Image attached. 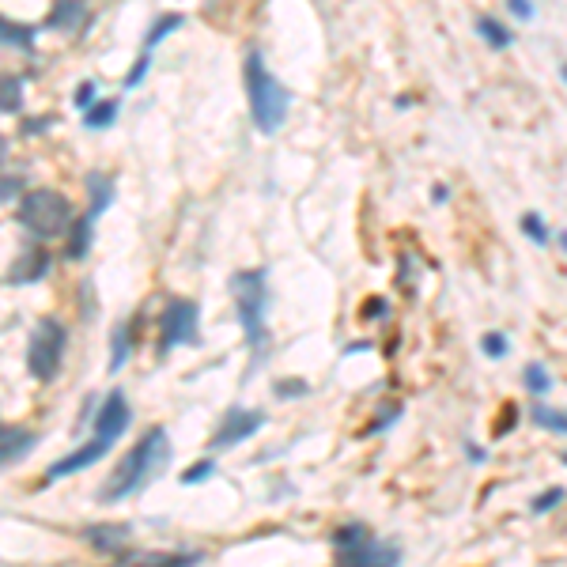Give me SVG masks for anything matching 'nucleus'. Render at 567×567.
I'll return each instance as SVG.
<instances>
[{
    "label": "nucleus",
    "mask_w": 567,
    "mask_h": 567,
    "mask_svg": "<svg viewBox=\"0 0 567 567\" xmlns=\"http://www.w3.org/2000/svg\"><path fill=\"white\" fill-rule=\"evenodd\" d=\"M167 465H171V435H167V428L155 424V428L140 435L137 447L118 462V469L110 473V481L103 484L99 499L103 503H118L125 496H137L140 488H148Z\"/></svg>",
    "instance_id": "1"
},
{
    "label": "nucleus",
    "mask_w": 567,
    "mask_h": 567,
    "mask_svg": "<svg viewBox=\"0 0 567 567\" xmlns=\"http://www.w3.org/2000/svg\"><path fill=\"white\" fill-rule=\"evenodd\" d=\"M242 76H246V99H250V118H254V125H258L261 133H276V129L284 125V118H288V106H292L288 87L265 69L258 50L246 53Z\"/></svg>",
    "instance_id": "2"
},
{
    "label": "nucleus",
    "mask_w": 567,
    "mask_h": 567,
    "mask_svg": "<svg viewBox=\"0 0 567 567\" xmlns=\"http://www.w3.org/2000/svg\"><path fill=\"white\" fill-rule=\"evenodd\" d=\"M16 224L35 239H61L72 231V205L57 189H35L16 208Z\"/></svg>",
    "instance_id": "3"
},
{
    "label": "nucleus",
    "mask_w": 567,
    "mask_h": 567,
    "mask_svg": "<svg viewBox=\"0 0 567 567\" xmlns=\"http://www.w3.org/2000/svg\"><path fill=\"white\" fill-rule=\"evenodd\" d=\"M231 295H235V310H239V326L246 333V344L254 348V356L265 352V310H269V292H265V273L261 269H246V273L231 276Z\"/></svg>",
    "instance_id": "4"
},
{
    "label": "nucleus",
    "mask_w": 567,
    "mask_h": 567,
    "mask_svg": "<svg viewBox=\"0 0 567 567\" xmlns=\"http://www.w3.org/2000/svg\"><path fill=\"white\" fill-rule=\"evenodd\" d=\"M65 348H69V329L61 326L57 318L38 322V329L27 341V371H31V378L50 382L65 363Z\"/></svg>",
    "instance_id": "5"
},
{
    "label": "nucleus",
    "mask_w": 567,
    "mask_h": 567,
    "mask_svg": "<svg viewBox=\"0 0 567 567\" xmlns=\"http://www.w3.org/2000/svg\"><path fill=\"white\" fill-rule=\"evenodd\" d=\"M197 322H201V307L189 299H174L159 322V352L167 356L178 344H197Z\"/></svg>",
    "instance_id": "6"
},
{
    "label": "nucleus",
    "mask_w": 567,
    "mask_h": 567,
    "mask_svg": "<svg viewBox=\"0 0 567 567\" xmlns=\"http://www.w3.org/2000/svg\"><path fill=\"white\" fill-rule=\"evenodd\" d=\"M114 443H118V439H110V435H99V431H91V439H87V443H80V447L72 450V454H65V458H57V462L50 465V473H46V484L65 481V477L80 473V469H87V465L103 462Z\"/></svg>",
    "instance_id": "7"
},
{
    "label": "nucleus",
    "mask_w": 567,
    "mask_h": 567,
    "mask_svg": "<svg viewBox=\"0 0 567 567\" xmlns=\"http://www.w3.org/2000/svg\"><path fill=\"white\" fill-rule=\"evenodd\" d=\"M261 424H265V413H258V409H231V413L224 416V424L216 428V435H212L208 447L212 450L235 447V443H242V439H250Z\"/></svg>",
    "instance_id": "8"
},
{
    "label": "nucleus",
    "mask_w": 567,
    "mask_h": 567,
    "mask_svg": "<svg viewBox=\"0 0 567 567\" xmlns=\"http://www.w3.org/2000/svg\"><path fill=\"white\" fill-rule=\"evenodd\" d=\"M344 564H360V567H371V564H397L401 560V552L394 549V545H382L378 537H363L360 545H352V549L341 552Z\"/></svg>",
    "instance_id": "9"
},
{
    "label": "nucleus",
    "mask_w": 567,
    "mask_h": 567,
    "mask_svg": "<svg viewBox=\"0 0 567 567\" xmlns=\"http://www.w3.org/2000/svg\"><path fill=\"white\" fill-rule=\"evenodd\" d=\"M50 254L46 250H38V246H31V250H23L16 261V269L8 273V284H35V280H42V276L50 273Z\"/></svg>",
    "instance_id": "10"
},
{
    "label": "nucleus",
    "mask_w": 567,
    "mask_h": 567,
    "mask_svg": "<svg viewBox=\"0 0 567 567\" xmlns=\"http://www.w3.org/2000/svg\"><path fill=\"white\" fill-rule=\"evenodd\" d=\"M87 19V0H53L46 27L50 31H76Z\"/></svg>",
    "instance_id": "11"
},
{
    "label": "nucleus",
    "mask_w": 567,
    "mask_h": 567,
    "mask_svg": "<svg viewBox=\"0 0 567 567\" xmlns=\"http://www.w3.org/2000/svg\"><path fill=\"white\" fill-rule=\"evenodd\" d=\"M38 447V435L27 428H4V469H12V465H19L31 450Z\"/></svg>",
    "instance_id": "12"
},
{
    "label": "nucleus",
    "mask_w": 567,
    "mask_h": 567,
    "mask_svg": "<svg viewBox=\"0 0 567 567\" xmlns=\"http://www.w3.org/2000/svg\"><path fill=\"white\" fill-rule=\"evenodd\" d=\"M84 537L99 552H106V556H125V545H129V526H91Z\"/></svg>",
    "instance_id": "13"
},
{
    "label": "nucleus",
    "mask_w": 567,
    "mask_h": 567,
    "mask_svg": "<svg viewBox=\"0 0 567 567\" xmlns=\"http://www.w3.org/2000/svg\"><path fill=\"white\" fill-rule=\"evenodd\" d=\"M0 31H4V46H8V50L35 53V38H38L35 27H23V23H16V19H4Z\"/></svg>",
    "instance_id": "14"
},
{
    "label": "nucleus",
    "mask_w": 567,
    "mask_h": 567,
    "mask_svg": "<svg viewBox=\"0 0 567 567\" xmlns=\"http://www.w3.org/2000/svg\"><path fill=\"white\" fill-rule=\"evenodd\" d=\"M178 27H182V16H178V12H167V16H159L152 23V31L144 35V50H140V53H155V46H159V42H163L167 35H174Z\"/></svg>",
    "instance_id": "15"
},
{
    "label": "nucleus",
    "mask_w": 567,
    "mask_h": 567,
    "mask_svg": "<svg viewBox=\"0 0 567 567\" xmlns=\"http://www.w3.org/2000/svg\"><path fill=\"white\" fill-rule=\"evenodd\" d=\"M477 35L492 46V50H507L511 46V31L499 23V19H492V16H481L477 19Z\"/></svg>",
    "instance_id": "16"
},
{
    "label": "nucleus",
    "mask_w": 567,
    "mask_h": 567,
    "mask_svg": "<svg viewBox=\"0 0 567 567\" xmlns=\"http://www.w3.org/2000/svg\"><path fill=\"white\" fill-rule=\"evenodd\" d=\"M114 121H118V99H106V103H95L91 110H84L87 129H110Z\"/></svg>",
    "instance_id": "17"
},
{
    "label": "nucleus",
    "mask_w": 567,
    "mask_h": 567,
    "mask_svg": "<svg viewBox=\"0 0 567 567\" xmlns=\"http://www.w3.org/2000/svg\"><path fill=\"white\" fill-rule=\"evenodd\" d=\"M0 110L8 118L23 110V76H4V103H0Z\"/></svg>",
    "instance_id": "18"
},
{
    "label": "nucleus",
    "mask_w": 567,
    "mask_h": 567,
    "mask_svg": "<svg viewBox=\"0 0 567 567\" xmlns=\"http://www.w3.org/2000/svg\"><path fill=\"white\" fill-rule=\"evenodd\" d=\"M522 378H526V390H530V394H549L552 390V378L549 371H545V363H526Z\"/></svg>",
    "instance_id": "19"
},
{
    "label": "nucleus",
    "mask_w": 567,
    "mask_h": 567,
    "mask_svg": "<svg viewBox=\"0 0 567 567\" xmlns=\"http://www.w3.org/2000/svg\"><path fill=\"white\" fill-rule=\"evenodd\" d=\"M530 416H533V424H541V428L567 435V413H556V409H545V405H537V409H530Z\"/></svg>",
    "instance_id": "20"
},
{
    "label": "nucleus",
    "mask_w": 567,
    "mask_h": 567,
    "mask_svg": "<svg viewBox=\"0 0 567 567\" xmlns=\"http://www.w3.org/2000/svg\"><path fill=\"white\" fill-rule=\"evenodd\" d=\"M522 235L533 239L537 246H549V227H545V220H541L537 212H526V216H522Z\"/></svg>",
    "instance_id": "21"
},
{
    "label": "nucleus",
    "mask_w": 567,
    "mask_h": 567,
    "mask_svg": "<svg viewBox=\"0 0 567 567\" xmlns=\"http://www.w3.org/2000/svg\"><path fill=\"white\" fill-rule=\"evenodd\" d=\"M564 499H567L564 488H560V484H552V488H545L541 496L533 499L530 511H533V515H545V511H552V507H556V503H564Z\"/></svg>",
    "instance_id": "22"
},
{
    "label": "nucleus",
    "mask_w": 567,
    "mask_h": 567,
    "mask_svg": "<svg viewBox=\"0 0 567 567\" xmlns=\"http://www.w3.org/2000/svg\"><path fill=\"white\" fill-rule=\"evenodd\" d=\"M507 348H511V341H507L503 333H496V329L481 337V352L488 356V360H503V356H507Z\"/></svg>",
    "instance_id": "23"
},
{
    "label": "nucleus",
    "mask_w": 567,
    "mask_h": 567,
    "mask_svg": "<svg viewBox=\"0 0 567 567\" xmlns=\"http://www.w3.org/2000/svg\"><path fill=\"white\" fill-rule=\"evenodd\" d=\"M129 360V326H118L114 333V356H110V371H121Z\"/></svg>",
    "instance_id": "24"
},
{
    "label": "nucleus",
    "mask_w": 567,
    "mask_h": 567,
    "mask_svg": "<svg viewBox=\"0 0 567 567\" xmlns=\"http://www.w3.org/2000/svg\"><path fill=\"white\" fill-rule=\"evenodd\" d=\"M212 473H216V462H212V458H205V462L189 465L186 473H182V484H201V481H208Z\"/></svg>",
    "instance_id": "25"
},
{
    "label": "nucleus",
    "mask_w": 567,
    "mask_h": 567,
    "mask_svg": "<svg viewBox=\"0 0 567 567\" xmlns=\"http://www.w3.org/2000/svg\"><path fill=\"white\" fill-rule=\"evenodd\" d=\"M95 95H99V91H95V80H84V84L76 87V95H72V103H76V110H91V106L99 103Z\"/></svg>",
    "instance_id": "26"
},
{
    "label": "nucleus",
    "mask_w": 567,
    "mask_h": 567,
    "mask_svg": "<svg viewBox=\"0 0 567 567\" xmlns=\"http://www.w3.org/2000/svg\"><path fill=\"white\" fill-rule=\"evenodd\" d=\"M310 386L307 382H299V378H284L280 386H276V397H303Z\"/></svg>",
    "instance_id": "27"
},
{
    "label": "nucleus",
    "mask_w": 567,
    "mask_h": 567,
    "mask_svg": "<svg viewBox=\"0 0 567 567\" xmlns=\"http://www.w3.org/2000/svg\"><path fill=\"white\" fill-rule=\"evenodd\" d=\"M507 8H511V16L522 19V23L533 19V0H507Z\"/></svg>",
    "instance_id": "28"
},
{
    "label": "nucleus",
    "mask_w": 567,
    "mask_h": 567,
    "mask_svg": "<svg viewBox=\"0 0 567 567\" xmlns=\"http://www.w3.org/2000/svg\"><path fill=\"white\" fill-rule=\"evenodd\" d=\"M447 193H450L447 186H435L431 189V201H435V205H443V201H447Z\"/></svg>",
    "instance_id": "29"
},
{
    "label": "nucleus",
    "mask_w": 567,
    "mask_h": 567,
    "mask_svg": "<svg viewBox=\"0 0 567 567\" xmlns=\"http://www.w3.org/2000/svg\"><path fill=\"white\" fill-rule=\"evenodd\" d=\"M465 454H469L473 462H484V450H481V447H473V443H465Z\"/></svg>",
    "instance_id": "30"
},
{
    "label": "nucleus",
    "mask_w": 567,
    "mask_h": 567,
    "mask_svg": "<svg viewBox=\"0 0 567 567\" xmlns=\"http://www.w3.org/2000/svg\"><path fill=\"white\" fill-rule=\"evenodd\" d=\"M560 246L567 250V231H560Z\"/></svg>",
    "instance_id": "31"
},
{
    "label": "nucleus",
    "mask_w": 567,
    "mask_h": 567,
    "mask_svg": "<svg viewBox=\"0 0 567 567\" xmlns=\"http://www.w3.org/2000/svg\"><path fill=\"white\" fill-rule=\"evenodd\" d=\"M564 80H567V65H564Z\"/></svg>",
    "instance_id": "32"
},
{
    "label": "nucleus",
    "mask_w": 567,
    "mask_h": 567,
    "mask_svg": "<svg viewBox=\"0 0 567 567\" xmlns=\"http://www.w3.org/2000/svg\"><path fill=\"white\" fill-rule=\"evenodd\" d=\"M564 465H567V454H564Z\"/></svg>",
    "instance_id": "33"
}]
</instances>
